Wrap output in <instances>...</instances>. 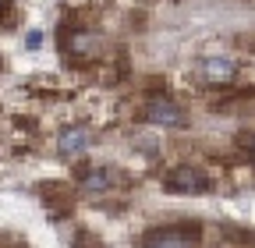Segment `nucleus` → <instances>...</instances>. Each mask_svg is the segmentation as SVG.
<instances>
[{"instance_id": "nucleus-8", "label": "nucleus", "mask_w": 255, "mask_h": 248, "mask_svg": "<svg viewBox=\"0 0 255 248\" xmlns=\"http://www.w3.org/2000/svg\"><path fill=\"white\" fill-rule=\"evenodd\" d=\"M223 238L234 241V245H255V231H245V227H234V224H223Z\"/></svg>"}, {"instance_id": "nucleus-1", "label": "nucleus", "mask_w": 255, "mask_h": 248, "mask_svg": "<svg viewBox=\"0 0 255 248\" xmlns=\"http://www.w3.org/2000/svg\"><path fill=\"white\" fill-rule=\"evenodd\" d=\"M163 188H167L170 195H206V192L213 188V177H209L202 167L181 163V167H170V170H167Z\"/></svg>"}, {"instance_id": "nucleus-5", "label": "nucleus", "mask_w": 255, "mask_h": 248, "mask_svg": "<svg viewBox=\"0 0 255 248\" xmlns=\"http://www.w3.org/2000/svg\"><path fill=\"white\" fill-rule=\"evenodd\" d=\"M89 145H92V131H89V128H64L60 138H57V149H60V156H64V160L82 156Z\"/></svg>"}, {"instance_id": "nucleus-6", "label": "nucleus", "mask_w": 255, "mask_h": 248, "mask_svg": "<svg viewBox=\"0 0 255 248\" xmlns=\"http://www.w3.org/2000/svg\"><path fill=\"white\" fill-rule=\"evenodd\" d=\"M39 195H43V202L50 206V213L53 216H64L71 209V188L64 181H46V184H39Z\"/></svg>"}, {"instance_id": "nucleus-4", "label": "nucleus", "mask_w": 255, "mask_h": 248, "mask_svg": "<svg viewBox=\"0 0 255 248\" xmlns=\"http://www.w3.org/2000/svg\"><path fill=\"white\" fill-rule=\"evenodd\" d=\"M238 78V68L223 57H206L199 64V82L202 85H231Z\"/></svg>"}, {"instance_id": "nucleus-3", "label": "nucleus", "mask_w": 255, "mask_h": 248, "mask_svg": "<svg viewBox=\"0 0 255 248\" xmlns=\"http://www.w3.org/2000/svg\"><path fill=\"white\" fill-rule=\"evenodd\" d=\"M145 121L149 124H163V128H184L188 124V110L167 96H156L145 103Z\"/></svg>"}, {"instance_id": "nucleus-9", "label": "nucleus", "mask_w": 255, "mask_h": 248, "mask_svg": "<svg viewBox=\"0 0 255 248\" xmlns=\"http://www.w3.org/2000/svg\"><path fill=\"white\" fill-rule=\"evenodd\" d=\"M7 14V0H0V18H4Z\"/></svg>"}, {"instance_id": "nucleus-7", "label": "nucleus", "mask_w": 255, "mask_h": 248, "mask_svg": "<svg viewBox=\"0 0 255 248\" xmlns=\"http://www.w3.org/2000/svg\"><path fill=\"white\" fill-rule=\"evenodd\" d=\"M78 188L96 195V192H107L110 188V170L107 167H92V163H82L78 167Z\"/></svg>"}, {"instance_id": "nucleus-2", "label": "nucleus", "mask_w": 255, "mask_h": 248, "mask_svg": "<svg viewBox=\"0 0 255 248\" xmlns=\"http://www.w3.org/2000/svg\"><path fill=\"white\" fill-rule=\"evenodd\" d=\"M202 241V227L199 224H177V227H152L142 234V245H199Z\"/></svg>"}]
</instances>
